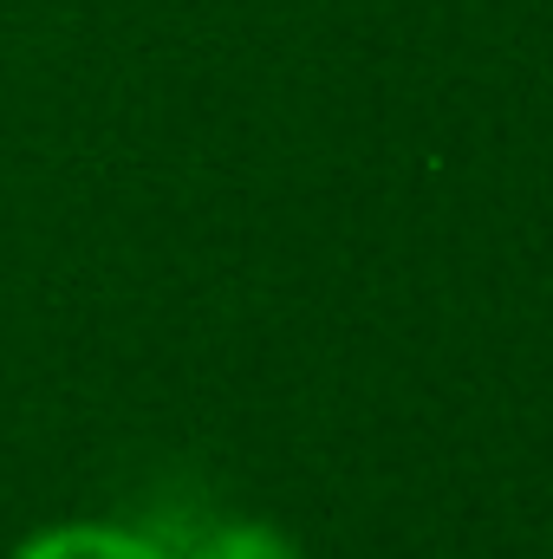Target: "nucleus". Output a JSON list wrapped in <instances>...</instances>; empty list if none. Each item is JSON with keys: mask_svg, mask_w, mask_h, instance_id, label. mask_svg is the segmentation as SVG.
Wrapping results in <instances>:
<instances>
[{"mask_svg": "<svg viewBox=\"0 0 553 559\" xmlns=\"http://www.w3.org/2000/svg\"><path fill=\"white\" fill-rule=\"evenodd\" d=\"M189 559H299V547L280 527H268V521H228V527H215Z\"/></svg>", "mask_w": 553, "mask_h": 559, "instance_id": "2", "label": "nucleus"}, {"mask_svg": "<svg viewBox=\"0 0 553 559\" xmlns=\"http://www.w3.org/2000/svg\"><path fill=\"white\" fill-rule=\"evenodd\" d=\"M13 559H183L163 540H150L138 527H111V521H66V527H39L26 534Z\"/></svg>", "mask_w": 553, "mask_h": 559, "instance_id": "1", "label": "nucleus"}]
</instances>
